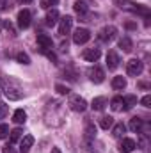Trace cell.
<instances>
[{"mask_svg":"<svg viewBox=\"0 0 151 153\" xmlns=\"http://www.w3.org/2000/svg\"><path fill=\"white\" fill-rule=\"evenodd\" d=\"M0 87H2L4 94H5L9 100H21V98H23V89H21V85H20L14 78H11V76H2V78H0Z\"/></svg>","mask_w":151,"mask_h":153,"instance_id":"obj_1","label":"cell"},{"mask_svg":"<svg viewBox=\"0 0 151 153\" xmlns=\"http://www.w3.org/2000/svg\"><path fill=\"white\" fill-rule=\"evenodd\" d=\"M70 109L75 111V112H84V111L87 109V102H85L82 96L73 94V96L70 98Z\"/></svg>","mask_w":151,"mask_h":153,"instance_id":"obj_2","label":"cell"},{"mask_svg":"<svg viewBox=\"0 0 151 153\" xmlns=\"http://www.w3.org/2000/svg\"><path fill=\"white\" fill-rule=\"evenodd\" d=\"M126 73L130 76H139L142 73V62L139 59H130L126 62Z\"/></svg>","mask_w":151,"mask_h":153,"instance_id":"obj_3","label":"cell"},{"mask_svg":"<svg viewBox=\"0 0 151 153\" xmlns=\"http://www.w3.org/2000/svg\"><path fill=\"white\" fill-rule=\"evenodd\" d=\"M89 39H91V32L87 29H76L75 34H73V41H75L76 45H84Z\"/></svg>","mask_w":151,"mask_h":153,"instance_id":"obj_4","label":"cell"},{"mask_svg":"<svg viewBox=\"0 0 151 153\" xmlns=\"http://www.w3.org/2000/svg\"><path fill=\"white\" fill-rule=\"evenodd\" d=\"M115 34H117V29L112 27V25H110V27L107 25V27H103V29L98 32V38L101 39V41H110V39L115 38Z\"/></svg>","mask_w":151,"mask_h":153,"instance_id":"obj_5","label":"cell"},{"mask_svg":"<svg viewBox=\"0 0 151 153\" xmlns=\"http://www.w3.org/2000/svg\"><path fill=\"white\" fill-rule=\"evenodd\" d=\"M30 25V11L29 9H23L18 13V27L20 29H27Z\"/></svg>","mask_w":151,"mask_h":153,"instance_id":"obj_6","label":"cell"},{"mask_svg":"<svg viewBox=\"0 0 151 153\" xmlns=\"http://www.w3.org/2000/svg\"><path fill=\"white\" fill-rule=\"evenodd\" d=\"M71 27H73V18L71 16H64L61 20V23H59V34L61 36H66L71 30Z\"/></svg>","mask_w":151,"mask_h":153,"instance_id":"obj_7","label":"cell"},{"mask_svg":"<svg viewBox=\"0 0 151 153\" xmlns=\"http://www.w3.org/2000/svg\"><path fill=\"white\" fill-rule=\"evenodd\" d=\"M89 78H91L94 84H101V82L105 80V73H103V70H101V68L94 66V68H91V70H89Z\"/></svg>","mask_w":151,"mask_h":153,"instance_id":"obj_8","label":"cell"},{"mask_svg":"<svg viewBox=\"0 0 151 153\" xmlns=\"http://www.w3.org/2000/svg\"><path fill=\"white\" fill-rule=\"evenodd\" d=\"M135 148H137V144H135L133 139H123L121 144H119V152L121 153H130V152H133Z\"/></svg>","mask_w":151,"mask_h":153,"instance_id":"obj_9","label":"cell"},{"mask_svg":"<svg viewBox=\"0 0 151 153\" xmlns=\"http://www.w3.org/2000/svg\"><path fill=\"white\" fill-rule=\"evenodd\" d=\"M100 48H87L85 52H84V59L85 61H89V62H96L98 59H100Z\"/></svg>","mask_w":151,"mask_h":153,"instance_id":"obj_10","label":"cell"},{"mask_svg":"<svg viewBox=\"0 0 151 153\" xmlns=\"http://www.w3.org/2000/svg\"><path fill=\"white\" fill-rule=\"evenodd\" d=\"M107 66H109V70H115L117 66H119V55L110 50L109 53H107Z\"/></svg>","mask_w":151,"mask_h":153,"instance_id":"obj_11","label":"cell"},{"mask_svg":"<svg viewBox=\"0 0 151 153\" xmlns=\"http://www.w3.org/2000/svg\"><path fill=\"white\" fill-rule=\"evenodd\" d=\"M32 144H34V137L32 135H25L21 139V144H20V153H27L32 148Z\"/></svg>","mask_w":151,"mask_h":153,"instance_id":"obj_12","label":"cell"},{"mask_svg":"<svg viewBox=\"0 0 151 153\" xmlns=\"http://www.w3.org/2000/svg\"><path fill=\"white\" fill-rule=\"evenodd\" d=\"M38 45L41 46L43 52H46L48 48H52V39L48 38L46 34H38Z\"/></svg>","mask_w":151,"mask_h":153,"instance_id":"obj_13","label":"cell"},{"mask_svg":"<svg viewBox=\"0 0 151 153\" xmlns=\"http://www.w3.org/2000/svg\"><path fill=\"white\" fill-rule=\"evenodd\" d=\"M57 18H59V11H57V9L48 11V14H46V25H48V27H53V25L57 23Z\"/></svg>","mask_w":151,"mask_h":153,"instance_id":"obj_14","label":"cell"},{"mask_svg":"<svg viewBox=\"0 0 151 153\" xmlns=\"http://www.w3.org/2000/svg\"><path fill=\"white\" fill-rule=\"evenodd\" d=\"M123 105H124V107H123L124 111H130L132 107L137 105V96H124V98H123Z\"/></svg>","mask_w":151,"mask_h":153,"instance_id":"obj_15","label":"cell"},{"mask_svg":"<svg viewBox=\"0 0 151 153\" xmlns=\"http://www.w3.org/2000/svg\"><path fill=\"white\" fill-rule=\"evenodd\" d=\"M112 87L115 91H123L124 87H126V80L123 78V76H114L112 80Z\"/></svg>","mask_w":151,"mask_h":153,"instance_id":"obj_16","label":"cell"},{"mask_svg":"<svg viewBox=\"0 0 151 153\" xmlns=\"http://www.w3.org/2000/svg\"><path fill=\"white\" fill-rule=\"evenodd\" d=\"M119 46H121L124 52H132V50H133V45H132V39L130 38H121L119 39Z\"/></svg>","mask_w":151,"mask_h":153,"instance_id":"obj_17","label":"cell"},{"mask_svg":"<svg viewBox=\"0 0 151 153\" xmlns=\"http://www.w3.org/2000/svg\"><path fill=\"white\" fill-rule=\"evenodd\" d=\"M105 103H107V100L100 96V98H94V100H93V105H91V107H93L94 111H103V109H105Z\"/></svg>","mask_w":151,"mask_h":153,"instance_id":"obj_18","label":"cell"},{"mask_svg":"<svg viewBox=\"0 0 151 153\" xmlns=\"http://www.w3.org/2000/svg\"><path fill=\"white\" fill-rule=\"evenodd\" d=\"M142 128V119L141 117H132L130 119V130L132 132H139Z\"/></svg>","mask_w":151,"mask_h":153,"instance_id":"obj_19","label":"cell"},{"mask_svg":"<svg viewBox=\"0 0 151 153\" xmlns=\"http://www.w3.org/2000/svg\"><path fill=\"white\" fill-rule=\"evenodd\" d=\"M25 119H27V114H25V111H21V109H18V111L14 112V116H13V121L18 123V125L25 123Z\"/></svg>","mask_w":151,"mask_h":153,"instance_id":"obj_20","label":"cell"},{"mask_svg":"<svg viewBox=\"0 0 151 153\" xmlns=\"http://www.w3.org/2000/svg\"><path fill=\"white\" fill-rule=\"evenodd\" d=\"M112 125H114V117H110V116H103V117L100 119V126H101L103 130H109Z\"/></svg>","mask_w":151,"mask_h":153,"instance_id":"obj_21","label":"cell"},{"mask_svg":"<svg viewBox=\"0 0 151 153\" xmlns=\"http://www.w3.org/2000/svg\"><path fill=\"white\" fill-rule=\"evenodd\" d=\"M73 9H75L78 14H85V13H87V4L82 2V0H76L75 5H73Z\"/></svg>","mask_w":151,"mask_h":153,"instance_id":"obj_22","label":"cell"},{"mask_svg":"<svg viewBox=\"0 0 151 153\" xmlns=\"http://www.w3.org/2000/svg\"><path fill=\"white\" fill-rule=\"evenodd\" d=\"M124 130H126V126H124L123 123H117V125L114 126V130H112V135H114V137H123Z\"/></svg>","mask_w":151,"mask_h":153,"instance_id":"obj_23","label":"cell"},{"mask_svg":"<svg viewBox=\"0 0 151 153\" xmlns=\"http://www.w3.org/2000/svg\"><path fill=\"white\" fill-rule=\"evenodd\" d=\"M110 107H112V111H121L123 109V98L121 96H115L112 100V103H110Z\"/></svg>","mask_w":151,"mask_h":153,"instance_id":"obj_24","label":"cell"},{"mask_svg":"<svg viewBox=\"0 0 151 153\" xmlns=\"http://www.w3.org/2000/svg\"><path fill=\"white\" fill-rule=\"evenodd\" d=\"M21 134H23V132H21L20 128H14V130L11 132V144L16 143V141H20V139H21Z\"/></svg>","mask_w":151,"mask_h":153,"instance_id":"obj_25","label":"cell"},{"mask_svg":"<svg viewBox=\"0 0 151 153\" xmlns=\"http://www.w3.org/2000/svg\"><path fill=\"white\" fill-rule=\"evenodd\" d=\"M16 59H18V62H21V64H30L29 55H27V53H23V52H20V53L16 55Z\"/></svg>","mask_w":151,"mask_h":153,"instance_id":"obj_26","label":"cell"},{"mask_svg":"<svg viewBox=\"0 0 151 153\" xmlns=\"http://www.w3.org/2000/svg\"><path fill=\"white\" fill-rule=\"evenodd\" d=\"M94 134H96V128H94L93 125H89V126H87V130H85V137H87V139H93V137H94Z\"/></svg>","mask_w":151,"mask_h":153,"instance_id":"obj_27","label":"cell"},{"mask_svg":"<svg viewBox=\"0 0 151 153\" xmlns=\"http://www.w3.org/2000/svg\"><path fill=\"white\" fill-rule=\"evenodd\" d=\"M55 91H57L59 94H68V93H70V89H68L66 85H61V84H57V85H55Z\"/></svg>","mask_w":151,"mask_h":153,"instance_id":"obj_28","label":"cell"},{"mask_svg":"<svg viewBox=\"0 0 151 153\" xmlns=\"http://www.w3.org/2000/svg\"><path fill=\"white\" fill-rule=\"evenodd\" d=\"M9 134V126L7 125H0V139H4Z\"/></svg>","mask_w":151,"mask_h":153,"instance_id":"obj_29","label":"cell"},{"mask_svg":"<svg viewBox=\"0 0 151 153\" xmlns=\"http://www.w3.org/2000/svg\"><path fill=\"white\" fill-rule=\"evenodd\" d=\"M141 103H142L144 107H151V96H150V94H146V96L141 100Z\"/></svg>","mask_w":151,"mask_h":153,"instance_id":"obj_30","label":"cell"},{"mask_svg":"<svg viewBox=\"0 0 151 153\" xmlns=\"http://www.w3.org/2000/svg\"><path fill=\"white\" fill-rule=\"evenodd\" d=\"M7 112H9V107H7L5 103H0V117H4Z\"/></svg>","mask_w":151,"mask_h":153,"instance_id":"obj_31","label":"cell"},{"mask_svg":"<svg viewBox=\"0 0 151 153\" xmlns=\"http://www.w3.org/2000/svg\"><path fill=\"white\" fill-rule=\"evenodd\" d=\"M41 4H43V7H50V5H55V4H59V0H43Z\"/></svg>","mask_w":151,"mask_h":153,"instance_id":"obj_32","label":"cell"},{"mask_svg":"<svg viewBox=\"0 0 151 153\" xmlns=\"http://www.w3.org/2000/svg\"><path fill=\"white\" fill-rule=\"evenodd\" d=\"M2 153H18V152H16V150L13 148V144H7V146H4Z\"/></svg>","mask_w":151,"mask_h":153,"instance_id":"obj_33","label":"cell"},{"mask_svg":"<svg viewBox=\"0 0 151 153\" xmlns=\"http://www.w3.org/2000/svg\"><path fill=\"white\" fill-rule=\"evenodd\" d=\"M44 53H46V57H48L50 61H53V62L57 61V57H55V53H52V52H44Z\"/></svg>","mask_w":151,"mask_h":153,"instance_id":"obj_34","label":"cell"},{"mask_svg":"<svg viewBox=\"0 0 151 153\" xmlns=\"http://www.w3.org/2000/svg\"><path fill=\"white\" fill-rule=\"evenodd\" d=\"M126 27H128V29H135V23H130V22H128V23H126Z\"/></svg>","mask_w":151,"mask_h":153,"instance_id":"obj_35","label":"cell"},{"mask_svg":"<svg viewBox=\"0 0 151 153\" xmlns=\"http://www.w3.org/2000/svg\"><path fill=\"white\" fill-rule=\"evenodd\" d=\"M52 153H61V150L59 148H52Z\"/></svg>","mask_w":151,"mask_h":153,"instance_id":"obj_36","label":"cell"},{"mask_svg":"<svg viewBox=\"0 0 151 153\" xmlns=\"http://www.w3.org/2000/svg\"><path fill=\"white\" fill-rule=\"evenodd\" d=\"M20 2H23V4H30L32 0H20Z\"/></svg>","mask_w":151,"mask_h":153,"instance_id":"obj_37","label":"cell"},{"mask_svg":"<svg viewBox=\"0 0 151 153\" xmlns=\"http://www.w3.org/2000/svg\"><path fill=\"white\" fill-rule=\"evenodd\" d=\"M0 25H2V22H0Z\"/></svg>","mask_w":151,"mask_h":153,"instance_id":"obj_38","label":"cell"}]
</instances>
